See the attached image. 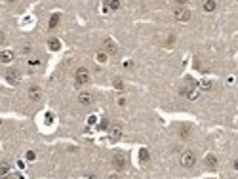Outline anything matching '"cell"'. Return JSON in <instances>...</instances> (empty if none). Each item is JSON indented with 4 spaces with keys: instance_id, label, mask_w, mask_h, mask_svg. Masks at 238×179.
<instances>
[{
    "instance_id": "27",
    "label": "cell",
    "mask_w": 238,
    "mask_h": 179,
    "mask_svg": "<svg viewBox=\"0 0 238 179\" xmlns=\"http://www.w3.org/2000/svg\"><path fill=\"white\" fill-rule=\"evenodd\" d=\"M109 179H118V175H111V177H109Z\"/></svg>"
},
{
    "instance_id": "14",
    "label": "cell",
    "mask_w": 238,
    "mask_h": 179,
    "mask_svg": "<svg viewBox=\"0 0 238 179\" xmlns=\"http://www.w3.org/2000/svg\"><path fill=\"white\" fill-rule=\"evenodd\" d=\"M206 164H208L210 168H215V164H217V158H215L213 154H208V156H206Z\"/></svg>"
},
{
    "instance_id": "20",
    "label": "cell",
    "mask_w": 238,
    "mask_h": 179,
    "mask_svg": "<svg viewBox=\"0 0 238 179\" xmlns=\"http://www.w3.org/2000/svg\"><path fill=\"white\" fill-rule=\"evenodd\" d=\"M139 158H141L143 162L149 160V151H147V149H141V151H139Z\"/></svg>"
},
{
    "instance_id": "8",
    "label": "cell",
    "mask_w": 238,
    "mask_h": 179,
    "mask_svg": "<svg viewBox=\"0 0 238 179\" xmlns=\"http://www.w3.org/2000/svg\"><path fill=\"white\" fill-rule=\"evenodd\" d=\"M120 137H122V128L120 126H112L109 130V139L111 141H118Z\"/></svg>"
},
{
    "instance_id": "21",
    "label": "cell",
    "mask_w": 238,
    "mask_h": 179,
    "mask_svg": "<svg viewBox=\"0 0 238 179\" xmlns=\"http://www.w3.org/2000/svg\"><path fill=\"white\" fill-rule=\"evenodd\" d=\"M187 97H189V99H192V101H194V99L198 97V91H196V90H189V91H187Z\"/></svg>"
},
{
    "instance_id": "17",
    "label": "cell",
    "mask_w": 238,
    "mask_h": 179,
    "mask_svg": "<svg viewBox=\"0 0 238 179\" xmlns=\"http://www.w3.org/2000/svg\"><path fill=\"white\" fill-rule=\"evenodd\" d=\"M107 6H109V10H118L122 4L118 2V0H111V2H107Z\"/></svg>"
},
{
    "instance_id": "15",
    "label": "cell",
    "mask_w": 238,
    "mask_h": 179,
    "mask_svg": "<svg viewBox=\"0 0 238 179\" xmlns=\"http://www.w3.org/2000/svg\"><path fill=\"white\" fill-rule=\"evenodd\" d=\"M8 171H10L8 162H2V164H0V174H2V177H6V175H8Z\"/></svg>"
},
{
    "instance_id": "10",
    "label": "cell",
    "mask_w": 238,
    "mask_h": 179,
    "mask_svg": "<svg viewBox=\"0 0 238 179\" xmlns=\"http://www.w3.org/2000/svg\"><path fill=\"white\" fill-rule=\"evenodd\" d=\"M215 8H217V2H213V0H206V2L202 4V10L208 12V13H210V12H215Z\"/></svg>"
},
{
    "instance_id": "16",
    "label": "cell",
    "mask_w": 238,
    "mask_h": 179,
    "mask_svg": "<svg viewBox=\"0 0 238 179\" xmlns=\"http://www.w3.org/2000/svg\"><path fill=\"white\" fill-rule=\"evenodd\" d=\"M112 84H114V88H116L118 91H124V82H122L120 78H114V82H112Z\"/></svg>"
},
{
    "instance_id": "23",
    "label": "cell",
    "mask_w": 238,
    "mask_h": 179,
    "mask_svg": "<svg viewBox=\"0 0 238 179\" xmlns=\"http://www.w3.org/2000/svg\"><path fill=\"white\" fill-rule=\"evenodd\" d=\"M181 137H189V130H187V128L181 130Z\"/></svg>"
},
{
    "instance_id": "6",
    "label": "cell",
    "mask_w": 238,
    "mask_h": 179,
    "mask_svg": "<svg viewBox=\"0 0 238 179\" xmlns=\"http://www.w3.org/2000/svg\"><path fill=\"white\" fill-rule=\"evenodd\" d=\"M6 80H8L10 84H19V80H21L19 71H16V69H8V71H6Z\"/></svg>"
},
{
    "instance_id": "24",
    "label": "cell",
    "mask_w": 238,
    "mask_h": 179,
    "mask_svg": "<svg viewBox=\"0 0 238 179\" xmlns=\"http://www.w3.org/2000/svg\"><path fill=\"white\" fill-rule=\"evenodd\" d=\"M97 122V116H90L88 118V124H95Z\"/></svg>"
},
{
    "instance_id": "12",
    "label": "cell",
    "mask_w": 238,
    "mask_h": 179,
    "mask_svg": "<svg viewBox=\"0 0 238 179\" xmlns=\"http://www.w3.org/2000/svg\"><path fill=\"white\" fill-rule=\"evenodd\" d=\"M12 59H13V53L10 52V50H4V52L0 53V61L2 63H10Z\"/></svg>"
},
{
    "instance_id": "28",
    "label": "cell",
    "mask_w": 238,
    "mask_h": 179,
    "mask_svg": "<svg viewBox=\"0 0 238 179\" xmlns=\"http://www.w3.org/2000/svg\"><path fill=\"white\" fill-rule=\"evenodd\" d=\"M234 168H236V170H238V160H236V162H234Z\"/></svg>"
},
{
    "instance_id": "18",
    "label": "cell",
    "mask_w": 238,
    "mask_h": 179,
    "mask_svg": "<svg viewBox=\"0 0 238 179\" xmlns=\"http://www.w3.org/2000/svg\"><path fill=\"white\" fill-rule=\"evenodd\" d=\"M200 88L208 91V90H212V88H213V84H212L210 80H202V82H200Z\"/></svg>"
},
{
    "instance_id": "26",
    "label": "cell",
    "mask_w": 238,
    "mask_h": 179,
    "mask_svg": "<svg viewBox=\"0 0 238 179\" xmlns=\"http://www.w3.org/2000/svg\"><path fill=\"white\" fill-rule=\"evenodd\" d=\"M118 105H120V107H124V105H126V99H124V97H120V99H118Z\"/></svg>"
},
{
    "instance_id": "3",
    "label": "cell",
    "mask_w": 238,
    "mask_h": 179,
    "mask_svg": "<svg viewBox=\"0 0 238 179\" xmlns=\"http://www.w3.org/2000/svg\"><path fill=\"white\" fill-rule=\"evenodd\" d=\"M179 162H181V166H183V168H192L194 164H196V156H194V153L187 151V153H183V154H181Z\"/></svg>"
},
{
    "instance_id": "22",
    "label": "cell",
    "mask_w": 238,
    "mask_h": 179,
    "mask_svg": "<svg viewBox=\"0 0 238 179\" xmlns=\"http://www.w3.org/2000/svg\"><path fill=\"white\" fill-rule=\"evenodd\" d=\"M36 158V154H34V151H29L27 153V160H34Z\"/></svg>"
},
{
    "instance_id": "4",
    "label": "cell",
    "mask_w": 238,
    "mask_h": 179,
    "mask_svg": "<svg viewBox=\"0 0 238 179\" xmlns=\"http://www.w3.org/2000/svg\"><path fill=\"white\" fill-rule=\"evenodd\" d=\"M103 44H105V53L107 55H116L118 53V46H116V42H114V40L107 38Z\"/></svg>"
},
{
    "instance_id": "19",
    "label": "cell",
    "mask_w": 238,
    "mask_h": 179,
    "mask_svg": "<svg viewBox=\"0 0 238 179\" xmlns=\"http://www.w3.org/2000/svg\"><path fill=\"white\" fill-rule=\"evenodd\" d=\"M95 59H97L99 63H105V61H107V53H105V52H97V53H95Z\"/></svg>"
},
{
    "instance_id": "13",
    "label": "cell",
    "mask_w": 238,
    "mask_h": 179,
    "mask_svg": "<svg viewBox=\"0 0 238 179\" xmlns=\"http://www.w3.org/2000/svg\"><path fill=\"white\" fill-rule=\"evenodd\" d=\"M48 46H50V50H52V52H57V50L61 48V44H59V40H57V38H52Z\"/></svg>"
},
{
    "instance_id": "5",
    "label": "cell",
    "mask_w": 238,
    "mask_h": 179,
    "mask_svg": "<svg viewBox=\"0 0 238 179\" xmlns=\"http://www.w3.org/2000/svg\"><path fill=\"white\" fill-rule=\"evenodd\" d=\"M112 166H114V170L122 171V170L126 168V158H124V156H122L120 153H116V154L112 156Z\"/></svg>"
},
{
    "instance_id": "7",
    "label": "cell",
    "mask_w": 238,
    "mask_h": 179,
    "mask_svg": "<svg viewBox=\"0 0 238 179\" xmlns=\"http://www.w3.org/2000/svg\"><path fill=\"white\" fill-rule=\"evenodd\" d=\"M78 103H80V105H91L93 103V95L90 94V91H82V94L80 95H78Z\"/></svg>"
},
{
    "instance_id": "11",
    "label": "cell",
    "mask_w": 238,
    "mask_h": 179,
    "mask_svg": "<svg viewBox=\"0 0 238 179\" xmlns=\"http://www.w3.org/2000/svg\"><path fill=\"white\" fill-rule=\"evenodd\" d=\"M59 19H61V13L59 12H55L52 17H50V23H48V27L50 29H55L57 27V23H59Z\"/></svg>"
},
{
    "instance_id": "1",
    "label": "cell",
    "mask_w": 238,
    "mask_h": 179,
    "mask_svg": "<svg viewBox=\"0 0 238 179\" xmlns=\"http://www.w3.org/2000/svg\"><path fill=\"white\" fill-rule=\"evenodd\" d=\"M174 17H175V21H179V23H187V21L191 19V10L187 8V6H179V8H175V12H174Z\"/></svg>"
},
{
    "instance_id": "9",
    "label": "cell",
    "mask_w": 238,
    "mask_h": 179,
    "mask_svg": "<svg viewBox=\"0 0 238 179\" xmlns=\"http://www.w3.org/2000/svg\"><path fill=\"white\" fill-rule=\"evenodd\" d=\"M40 94H42V91H40L38 86H33V88H29V97H31L33 101H38V99H40Z\"/></svg>"
},
{
    "instance_id": "2",
    "label": "cell",
    "mask_w": 238,
    "mask_h": 179,
    "mask_svg": "<svg viewBox=\"0 0 238 179\" xmlns=\"http://www.w3.org/2000/svg\"><path fill=\"white\" fill-rule=\"evenodd\" d=\"M74 82L76 86H84V84H88L90 82V73H88V69H84L80 67L76 71V74H74Z\"/></svg>"
},
{
    "instance_id": "25",
    "label": "cell",
    "mask_w": 238,
    "mask_h": 179,
    "mask_svg": "<svg viewBox=\"0 0 238 179\" xmlns=\"http://www.w3.org/2000/svg\"><path fill=\"white\" fill-rule=\"evenodd\" d=\"M38 63H40L38 59H29V65H38Z\"/></svg>"
}]
</instances>
